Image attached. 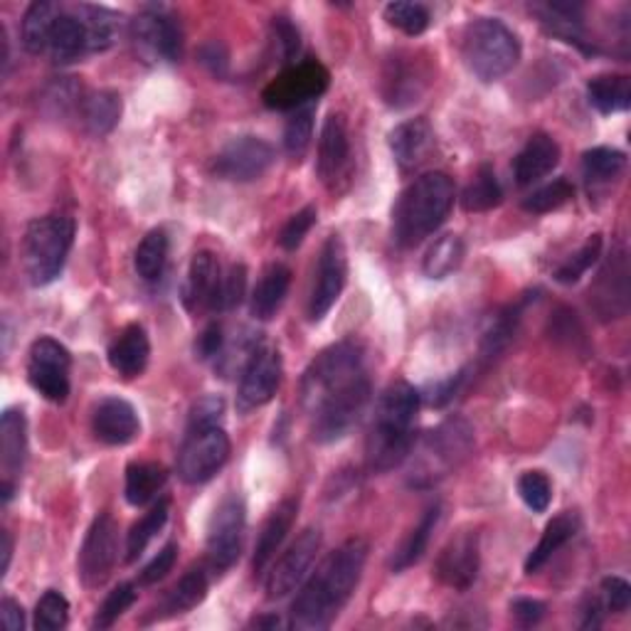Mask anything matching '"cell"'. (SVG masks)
Returning a JSON list of instances; mask_svg holds the SVG:
<instances>
[{"label": "cell", "instance_id": "6da1fadb", "mask_svg": "<svg viewBox=\"0 0 631 631\" xmlns=\"http://www.w3.org/2000/svg\"><path fill=\"white\" fill-rule=\"evenodd\" d=\"M371 403V375L358 341H341L321 351L302 377V405L321 444L346 437Z\"/></svg>", "mask_w": 631, "mask_h": 631}, {"label": "cell", "instance_id": "7a4b0ae2", "mask_svg": "<svg viewBox=\"0 0 631 631\" xmlns=\"http://www.w3.org/2000/svg\"><path fill=\"white\" fill-rule=\"evenodd\" d=\"M365 560H368V543L361 538H351L328 553L298 590L292 604V627L298 631H321L334 624L358 588Z\"/></svg>", "mask_w": 631, "mask_h": 631}, {"label": "cell", "instance_id": "3957f363", "mask_svg": "<svg viewBox=\"0 0 631 631\" xmlns=\"http://www.w3.org/2000/svg\"><path fill=\"white\" fill-rule=\"evenodd\" d=\"M420 390L405 381L387 385L377 400L375 415L365 440V464L373 474H387L415 450V422L420 412Z\"/></svg>", "mask_w": 631, "mask_h": 631}, {"label": "cell", "instance_id": "277c9868", "mask_svg": "<svg viewBox=\"0 0 631 631\" xmlns=\"http://www.w3.org/2000/svg\"><path fill=\"white\" fill-rule=\"evenodd\" d=\"M454 205V183L446 174H424L400 195L393 213L395 243L410 249L444 225Z\"/></svg>", "mask_w": 631, "mask_h": 631}, {"label": "cell", "instance_id": "5b68a950", "mask_svg": "<svg viewBox=\"0 0 631 631\" xmlns=\"http://www.w3.org/2000/svg\"><path fill=\"white\" fill-rule=\"evenodd\" d=\"M474 450V427L462 417L444 420L437 430L427 432V437L420 442L415 466H412L410 484L415 489L434 486L444 476H450L454 469Z\"/></svg>", "mask_w": 631, "mask_h": 631}, {"label": "cell", "instance_id": "8992f818", "mask_svg": "<svg viewBox=\"0 0 631 631\" xmlns=\"http://www.w3.org/2000/svg\"><path fill=\"white\" fill-rule=\"evenodd\" d=\"M462 57L466 70L481 82H499L521 60V42L496 18H481L464 32Z\"/></svg>", "mask_w": 631, "mask_h": 631}, {"label": "cell", "instance_id": "52a82bcc", "mask_svg": "<svg viewBox=\"0 0 631 631\" xmlns=\"http://www.w3.org/2000/svg\"><path fill=\"white\" fill-rule=\"evenodd\" d=\"M75 243V220L65 215H48L32 220L22 239V262L32 286H48L65 269Z\"/></svg>", "mask_w": 631, "mask_h": 631}, {"label": "cell", "instance_id": "ba28073f", "mask_svg": "<svg viewBox=\"0 0 631 631\" xmlns=\"http://www.w3.org/2000/svg\"><path fill=\"white\" fill-rule=\"evenodd\" d=\"M229 437L220 424H190L178 452V476L190 486L208 484L229 459Z\"/></svg>", "mask_w": 631, "mask_h": 631}, {"label": "cell", "instance_id": "9c48e42d", "mask_svg": "<svg viewBox=\"0 0 631 631\" xmlns=\"http://www.w3.org/2000/svg\"><path fill=\"white\" fill-rule=\"evenodd\" d=\"M72 355L60 341L42 336L28 353V383L48 403L62 405L70 397Z\"/></svg>", "mask_w": 631, "mask_h": 631}, {"label": "cell", "instance_id": "30bf717a", "mask_svg": "<svg viewBox=\"0 0 631 631\" xmlns=\"http://www.w3.org/2000/svg\"><path fill=\"white\" fill-rule=\"evenodd\" d=\"M282 385V353L269 341L255 343V348L247 353L243 375L237 387V410L252 412L264 407L277 395Z\"/></svg>", "mask_w": 631, "mask_h": 631}, {"label": "cell", "instance_id": "8fae6325", "mask_svg": "<svg viewBox=\"0 0 631 631\" xmlns=\"http://www.w3.org/2000/svg\"><path fill=\"white\" fill-rule=\"evenodd\" d=\"M245 503L237 496H229L217 506L208 528V560H205L210 575H225L239 560L245 543Z\"/></svg>", "mask_w": 631, "mask_h": 631}, {"label": "cell", "instance_id": "7c38bea8", "mask_svg": "<svg viewBox=\"0 0 631 631\" xmlns=\"http://www.w3.org/2000/svg\"><path fill=\"white\" fill-rule=\"evenodd\" d=\"M346 279H348L346 245H343V239L338 235H331L326 239L324 249H321V257L316 264L314 289H312V296H308L306 314L312 324L324 321L331 308L336 306L343 289H346Z\"/></svg>", "mask_w": 631, "mask_h": 631}, {"label": "cell", "instance_id": "4fadbf2b", "mask_svg": "<svg viewBox=\"0 0 631 631\" xmlns=\"http://www.w3.org/2000/svg\"><path fill=\"white\" fill-rule=\"evenodd\" d=\"M119 558V528L109 513H99L89 525L87 538L79 550V578L85 588H101L114 572Z\"/></svg>", "mask_w": 631, "mask_h": 631}, {"label": "cell", "instance_id": "5bb4252c", "mask_svg": "<svg viewBox=\"0 0 631 631\" xmlns=\"http://www.w3.org/2000/svg\"><path fill=\"white\" fill-rule=\"evenodd\" d=\"M131 42L136 55L148 65L176 62L183 48L178 22L164 10H146L131 22Z\"/></svg>", "mask_w": 631, "mask_h": 631}, {"label": "cell", "instance_id": "9a60e30c", "mask_svg": "<svg viewBox=\"0 0 631 631\" xmlns=\"http://www.w3.org/2000/svg\"><path fill=\"white\" fill-rule=\"evenodd\" d=\"M274 148L259 136H237L213 160V174L223 180L252 183L262 178L274 164Z\"/></svg>", "mask_w": 631, "mask_h": 631}, {"label": "cell", "instance_id": "2e32d148", "mask_svg": "<svg viewBox=\"0 0 631 631\" xmlns=\"http://www.w3.org/2000/svg\"><path fill=\"white\" fill-rule=\"evenodd\" d=\"M318 550H321V533L316 528H308V531L296 538L292 548L274 562L267 582H264V590H267L269 600H284V597H289L298 584L308 578Z\"/></svg>", "mask_w": 631, "mask_h": 631}, {"label": "cell", "instance_id": "e0dca14e", "mask_svg": "<svg viewBox=\"0 0 631 631\" xmlns=\"http://www.w3.org/2000/svg\"><path fill=\"white\" fill-rule=\"evenodd\" d=\"M328 87V72L318 62H304L292 67L264 91V105L269 109H296L312 105L321 91Z\"/></svg>", "mask_w": 631, "mask_h": 631}, {"label": "cell", "instance_id": "ac0fdd59", "mask_svg": "<svg viewBox=\"0 0 631 631\" xmlns=\"http://www.w3.org/2000/svg\"><path fill=\"white\" fill-rule=\"evenodd\" d=\"M479 533L462 531L444 545L437 558V565H434V575H437V580L446 584V588L466 592L479 578Z\"/></svg>", "mask_w": 631, "mask_h": 631}, {"label": "cell", "instance_id": "d6986e66", "mask_svg": "<svg viewBox=\"0 0 631 631\" xmlns=\"http://www.w3.org/2000/svg\"><path fill=\"white\" fill-rule=\"evenodd\" d=\"M318 178L328 190H338V183L348 178L351 170V139L343 114H331L318 139Z\"/></svg>", "mask_w": 631, "mask_h": 631}, {"label": "cell", "instance_id": "ffe728a7", "mask_svg": "<svg viewBox=\"0 0 631 631\" xmlns=\"http://www.w3.org/2000/svg\"><path fill=\"white\" fill-rule=\"evenodd\" d=\"M28 459V422L20 410H6L0 420V466H3V484L0 493L8 503L13 499L18 481Z\"/></svg>", "mask_w": 631, "mask_h": 631}, {"label": "cell", "instance_id": "44dd1931", "mask_svg": "<svg viewBox=\"0 0 631 631\" xmlns=\"http://www.w3.org/2000/svg\"><path fill=\"white\" fill-rule=\"evenodd\" d=\"M223 274L220 262L213 252L203 249L193 257L186 284H183V304L188 312H217Z\"/></svg>", "mask_w": 631, "mask_h": 631}, {"label": "cell", "instance_id": "7402d4cb", "mask_svg": "<svg viewBox=\"0 0 631 631\" xmlns=\"http://www.w3.org/2000/svg\"><path fill=\"white\" fill-rule=\"evenodd\" d=\"M91 430L95 437L109 446H124L139 437L141 422L131 403L121 397H107L101 400L91 417Z\"/></svg>", "mask_w": 631, "mask_h": 631}, {"label": "cell", "instance_id": "603a6c76", "mask_svg": "<svg viewBox=\"0 0 631 631\" xmlns=\"http://www.w3.org/2000/svg\"><path fill=\"white\" fill-rule=\"evenodd\" d=\"M560 164V146L548 134H533L521 154L513 160V176L519 186H533L548 174H553Z\"/></svg>", "mask_w": 631, "mask_h": 631}, {"label": "cell", "instance_id": "cb8c5ba5", "mask_svg": "<svg viewBox=\"0 0 631 631\" xmlns=\"http://www.w3.org/2000/svg\"><path fill=\"white\" fill-rule=\"evenodd\" d=\"M148 358H151V341L141 324L126 326L109 346V365L126 381L139 377L146 371Z\"/></svg>", "mask_w": 631, "mask_h": 631}, {"label": "cell", "instance_id": "d4e9b609", "mask_svg": "<svg viewBox=\"0 0 631 631\" xmlns=\"http://www.w3.org/2000/svg\"><path fill=\"white\" fill-rule=\"evenodd\" d=\"M434 144L432 126L424 119H410L390 131V151L403 170H415Z\"/></svg>", "mask_w": 631, "mask_h": 631}, {"label": "cell", "instance_id": "484cf974", "mask_svg": "<svg viewBox=\"0 0 631 631\" xmlns=\"http://www.w3.org/2000/svg\"><path fill=\"white\" fill-rule=\"evenodd\" d=\"M296 513H298V501L286 499L269 513V519L264 521L262 533H259L257 545H255V558H252V568H255V572H262L264 568L269 565V560L277 555V550L282 548V543L286 541V535H289V531H292V525L296 521Z\"/></svg>", "mask_w": 631, "mask_h": 631}, {"label": "cell", "instance_id": "4316f807", "mask_svg": "<svg viewBox=\"0 0 631 631\" xmlns=\"http://www.w3.org/2000/svg\"><path fill=\"white\" fill-rule=\"evenodd\" d=\"M45 55H48L50 60L57 62V65H70V62L79 60V57L89 55V40H87L85 22L79 20V16L75 13V8L62 10V16L57 18Z\"/></svg>", "mask_w": 631, "mask_h": 631}, {"label": "cell", "instance_id": "83f0119b", "mask_svg": "<svg viewBox=\"0 0 631 631\" xmlns=\"http://www.w3.org/2000/svg\"><path fill=\"white\" fill-rule=\"evenodd\" d=\"M292 286V269L286 264H272L264 269L262 279L252 292V316L259 321H269L277 316Z\"/></svg>", "mask_w": 631, "mask_h": 631}, {"label": "cell", "instance_id": "f1b7e54d", "mask_svg": "<svg viewBox=\"0 0 631 631\" xmlns=\"http://www.w3.org/2000/svg\"><path fill=\"white\" fill-rule=\"evenodd\" d=\"M578 531H580V519H578V513H572V511L560 513L558 519L550 521L545 525L543 538L538 541V545L531 550V555H528L525 560L528 575H535V572L541 570L562 545L570 543L572 538L578 535Z\"/></svg>", "mask_w": 631, "mask_h": 631}, {"label": "cell", "instance_id": "f546056e", "mask_svg": "<svg viewBox=\"0 0 631 631\" xmlns=\"http://www.w3.org/2000/svg\"><path fill=\"white\" fill-rule=\"evenodd\" d=\"M168 481V469L158 462H134L126 469V501L129 506L141 509L146 503L156 501Z\"/></svg>", "mask_w": 631, "mask_h": 631}, {"label": "cell", "instance_id": "4dcf8cb0", "mask_svg": "<svg viewBox=\"0 0 631 631\" xmlns=\"http://www.w3.org/2000/svg\"><path fill=\"white\" fill-rule=\"evenodd\" d=\"M62 10L65 8L52 3V0H36L28 8L26 18H22V48L30 55H45L55 22L62 16Z\"/></svg>", "mask_w": 631, "mask_h": 631}, {"label": "cell", "instance_id": "1f68e13d", "mask_svg": "<svg viewBox=\"0 0 631 631\" xmlns=\"http://www.w3.org/2000/svg\"><path fill=\"white\" fill-rule=\"evenodd\" d=\"M75 13L85 22L89 52H107L121 36V16L105 6H75Z\"/></svg>", "mask_w": 631, "mask_h": 631}, {"label": "cell", "instance_id": "d6a6232c", "mask_svg": "<svg viewBox=\"0 0 631 631\" xmlns=\"http://www.w3.org/2000/svg\"><path fill=\"white\" fill-rule=\"evenodd\" d=\"M208 588H210L208 565H193L186 575L174 584V590L166 594V600H164L166 617L186 614L195 610V607H198L205 597H208Z\"/></svg>", "mask_w": 631, "mask_h": 631}, {"label": "cell", "instance_id": "836d02e7", "mask_svg": "<svg viewBox=\"0 0 631 631\" xmlns=\"http://www.w3.org/2000/svg\"><path fill=\"white\" fill-rule=\"evenodd\" d=\"M79 111H82V124L91 136H107L117 129L121 119V97L111 89L95 91L85 97Z\"/></svg>", "mask_w": 631, "mask_h": 631}, {"label": "cell", "instance_id": "e575fe53", "mask_svg": "<svg viewBox=\"0 0 631 631\" xmlns=\"http://www.w3.org/2000/svg\"><path fill=\"white\" fill-rule=\"evenodd\" d=\"M590 105L610 117V114L627 111L631 107V82L624 75H600L588 85Z\"/></svg>", "mask_w": 631, "mask_h": 631}, {"label": "cell", "instance_id": "d590c367", "mask_svg": "<svg viewBox=\"0 0 631 631\" xmlns=\"http://www.w3.org/2000/svg\"><path fill=\"white\" fill-rule=\"evenodd\" d=\"M440 515H442V506H440V503H434L432 509L424 511L420 523H417L415 528H412L410 535L405 538V543L400 545V550L395 553L393 562H390V565H393L395 572H403V570L412 568V565H415V562L422 560L424 553H427L430 538H432V533H434V528H437V523H440Z\"/></svg>", "mask_w": 631, "mask_h": 631}, {"label": "cell", "instance_id": "8d00e7d4", "mask_svg": "<svg viewBox=\"0 0 631 631\" xmlns=\"http://www.w3.org/2000/svg\"><path fill=\"white\" fill-rule=\"evenodd\" d=\"M464 255H466V249H464L462 237L444 235L427 249V255H424V262H422V272L427 274L430 279H446V277H452L459 267H462Z\"/></svg>", "mask_w": 631, "mask_h": 631}, {"label": "cell", "instance_id": "74e56055", "mask_svg": "<svg viewBox=\"0 0 631 631\" xmlns=\"http://www.w3.org/2000/svg\"><path fill=\"white\" fill-rule=\"evenodd\" d=\"M168 247H170L168 235H166V229H160V227L151 229V233L141 239V245L134 255V267L144 282H158L160 274L166 272Z\"/></svg>", "mask_w": 631, "mask_h": 631}, {"label": "cell", "instance_id": "f35d334b", "mask_svg": "<svg viewBox=\"0 0 631 631\" xmlns=\"http://www.w3.org/2000/svg\"><path fill=\"white\" fill-rule=\"evenodd\" d=\"M168 515H170V501L160 499L158 503H154L151 511L131 528L129 538H126V562H134L144 555V550L151 545V541L160 531H164Z\"/></svg>", "mask_w": 631, "mask_h": 631}, {"label": "cell", "instance_id": "ab89813d", "mask_svg": "<svg viewBox=\"0 0 631 631\" xmlns=\"http://www.w3.org/2000/svg\"><path fill=\"white\" fill-rule=\"evenodd\" d=\"M501 200H503V190L496 178V170L491 166H481L476 170L474 180L469 183L462 195V208L466 213H489L493 208H499Z\"/></svg>", "mask_w": 631, "mask_h": 631}, {"label": "cell", "instance_id": "60d3db41", "mask_svg": "<svg viewBox=\"0 0 631 631\" xmlns=\"http://www.w3.org/2000/svg\"><path fill=\"white\" fill-rule=\"evenodd\" d=\"M314 111L316 101L304 107H296L284 126V148L292 158H302L314 139Z\"/></svg>", "mask_w": 631, "mask_h": 631}, {"label": "cell", "instance_id": "b9f144b4", "mask_svg": "<svg viewBox=\"0 0 631 631\" xmlns=\"http://www.w3.org/2000/svg\"><path fill=\"white\" fill-rule=\"evenodd\" d=\"M602 235H592L588 243H584L575 255H570L565 262L560 264V267L555 269V282L558 284H578L584 274H588L597 262H600L602 257Z\"/></svg>", "mask_w": 631, "mask_h": 631}, {"label": "cell", "instance_id": "7bdbcfd3", "mask_svg": "<svg viewBox=\"0 0 631 631\" xmlns=\"http://www.w3.org/2000/svg\"><path fill=\"white\" fill-rule=\"evenodd\" d=\"M627 166V156L617 148H592L582 156V174L590 183H607L622 174Z\"/></svg>", "mask_w": 631, "mask_h": 631}, {"label": "cell", "instance_id": "ee69618b", "mask_svg": "<svg viewBox=\"0 0 631 631\" xmlns=\"http://www.w3.org/2000/svg\"><path fill=\"white\" fill-rule=\"evenodd\" d=\"M572 195H575V188H572V183L565 178H558L553 183H548V186L533 190L528 198L523 200V210L533 213V215H545V213H553L562 205L572 200Z\"/></svg>", "mask_w": 631, "mask_h": 631}, {"label": "cell", "instance_id": "f6af8a7d", "mask_svg": "<svg viewBox=\"0 0 631 631\" xmlns=\"http://www.w3.org/2000/svg\"><path fill=\"white\" fill-rule=\"evenodd\" d=\"M385 20L400 32H405V36L417 38L430 28L432 18H430V10L422 3H387Z\"/></svg>", "mask_w": 631, "mask_h": 631}, {"label": "cell", "instance_id": "bcb514c9", "mask_svg": "<svg viewBox=\"0 0 631 631\" xmlns=\"http://www.w3.org/2000/svg\"><path fill=\"white\" fill-rule=\"evenodd\" d=\"M70 622V602L57 590H48L36 607V629L38 631H57L65 629Z\"/></svg>", "mask_w": 631, "mask_h": 631}, {"label": "cell", "instance_id": "7dc6e473", "mask_svg": "<svg viewBox=\"0 0 631 631\" xmlns=\"http://www.w3.org/2000/svg\"><path fill=\"white\" fill-rule=\"evenodd\" d=\"M519 308H509L506 314H501L496 321H493V326L489 334L484 336V343H481V355H484L486 361L496 358L499 353H503L509 348L511 338L515 336V328H519Z\"/></svg>", "mask_w": 631, "mask_h": 631}, {"label": "cell", "instance_id": "c3c4849f", "mask_svg": "<svg viewBox=\"0 0 631 631\" xmlns=\"http://www.w3.org/2000/svg\"><path fill=\"white\" fill-rule=\"evenodd\" d=\"M136 602V588L129 582L119 584V588H114L107 600L101 602V607L97 610L95 617V629H109L119 622V617L129 610V607Z\"/></svg>", "mask_w": 631, "mask_h": 631}, {"label": "cell", "instance_id": "681fc988", "mask_svg": "<svg viewBox=\"0 0 631 631\" xmlns=\"http://www.w3.org/2000/svg\"><path fill=\"white\" fill-rule=\"evenodd\" d=\"M519 493L528 509L533 513H545L553 501V486L543 472H525L519 479Z\"/></svg>", "mask_w": 631, "mask_h": 631}, {"label": "cell", "instance_id": "f907efd6", "mask_svg": "<svg viewBox=\"0 0 631 631\" xmlns=\"http://www.w3.org/2000/svg\"><path fill=\"white\" fill-rule=\"evenodd\" d=\"M247 289V269L243 264H233L223 274V286H220V298H217V312H233L245 298Z\"/></svg>", "mask_w": 631, "mask_h": 631}, {"label": "cell", "instance_id": "816d5d0a", "mask_svg": "<svg viewBox=\"0 0 631 631\" xmlns=\"http://www.w3.org/2000/svg\"><path fill=\"white\" fill-rule=\"evenodd\" d=\"M316 217H318V213H316L314 205H306L304 210H298L296 215H292L289 223L282 227V235H279L282 249L294 252V249L302 247L304 237L312 233V227L316 225Z\"/></svg>", "mask_w": 631, "mask_h": 631}, {"label": "cell", "instance_id": "f5cc1de1", "mask_svg": "<svg viewBox=\"0 0 631 631\" xmlns=\"http://www.w3.org/2000/svg\"><path fill=\"white\" fill-rule=\"evenodd\" d=\"M82 95V89H79L70 79H60V82H55L48 95H45V105L50 107L52 117H67L75 107H82L85 99H79Z\"/></svg>", "mask_w": 631, "mask_h": 631}, {"label": "cell", "instance_id": "db71d44e", "mask_svg": "<svg viewBox=\"0 0 631 631\" xmlns=\"http://www.w3.org/2000/svg\"><path fill=\"white\" fill-rule=\"evenodd\" d=\"M600 600L604 604V612L624 614L631 604V588L622 578H604L602 580V594Z\"/></svg>", "mask_w": 631, "mask_h": 631}, {"label": "cell", "instance_id": "11a10c76", "mask_svg": "<svg viewBox=\"0 0 631 631\" xmlns=\"http://www.w3.org/2000/svg\"><path fill=\"white\" fill-rule=\"evenodd\" d=\"M176 558H178V545H176V543L164 545V548H160V553L144 568L139 582H141V584H156V582H160V580H164V578L168 575L170 570H174Z\"/></svg>", "mask_w": 631, "mask_h": 631}, {"label": "cell", "instance_id": "9f6ffc18", "mask_svg": "<svg viewBox=\"0 0 631 631\" xmlns=\"http://www.w3.org/2000/svg\"><path fill=\"white\" fill-rule=\"evenodd\" d=\"M274 32H277L284 62H296L298 52H302V36H298V28L289 18H274Z\"/></svg>", "mask_w": 631, "mask_h": 631}, {"label": "cell", "instance_id": "6f0895ef", "mask_svg": "<svg viewBox=\"0 0 631 631\" xmlns=\"http://www.w3.org/2000/svg\"><path fill=\"white\" fill-rule=\"evenodd\" d=\"M223 351H225V331L220 324H210L203 331L198 343H195V353H198V358L210 361V358H220Z\"/></svg>", "mask_w": 631, "mask_h": 631}, {"label": "cell", "instance_id": "680465c9", "mask_svg": "<svg viewBox=\"0 0 631 631\" xmlns=\"http://www.w3.org/2000/svg\"><path fill=\"white\" fill-rule=\"evenodd\" d=\"M511 612L515 617V622L521 627H535L541 619L545 617V604L538 600H528V597H521L511 604Z\"/></svg>", "mask_w": 631, "mask_h": 631}, {"label": "cell", "instance_id": "91938a15", "mask_svg": "<svg viewBox=\"0 0 631 631\" xmlns=\"http://www.w3.org/2000/svg\"><path fill=\"white\" fill-rule=\"evenodd\" d=\"M464 383V371H459L456 375H452V377H446L444 383H437L432 387V395H430V403L434 405V407H442V405H446L450 403V400L456 395V390H459V385Z\"/></svg>", "mask_w": 631, "mask_h": 631}, {"label": "cell", "instance_id": "94428289", "mask_svg": "<svg viewBox=\"0 0 631 631\" xmlns=\"http://www.w3.org/2000/svg\"><path fill=\"white\" fill-rule=\"evenodd\" d=\"M0 619H3L6 629L10 631H20L26 627V612H22V607L13 597H3V602H0Z\"/></svg>", "mask_w": 631, "mask_h": 631}, {"label": "cell", "instance_id": "6125c7cd", "mask_svg": "<svg viewBox=\"0 0 631 631\" xmlns=\"http://www.w3.org/2000/svg\"><path fill=\"white\" fill-rule=\"evenodd\" d=\"M0 555H3V562H0V575H6L10 560H13V541H10L8 531L0 533Z\"/></svg>", "mask_w": 631, "mask_h": 631}, {"label": "cell", "instance_id": "be15d7a7", "mask_svg": "<svg viewBox=\"0 0 631 631\" xmlns=\"http://www.w3.org/2000/svg\"><path fill=\"white\" fill-rule=\"evenodd\" d=\"M255 624L257 627H279L282 622H279V617H269V619H257Z\"/></svg>", "mask_w": 631, "mask_h": 631}]
</instances>
